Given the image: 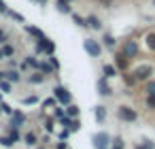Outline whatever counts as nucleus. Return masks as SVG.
<instances>
[{
    "instance_id": "nucleus-35",
    "label": "nucleus",
    "mask_w": 155,
    "mask_h": 149,
    "mask_svg": "<svg viewBox=\"0 0 155 149\" xmlns=\"http://www.w3.org/2000/svg\"><path fill=\"white\" fill-rule=\"evenodd\" d=\"M147 107H149L151 111H155V96H151V94H147Z\"/></svg>"
},
{
    "instance_id": "nucleus-14",
    "label": "nucleus",
    "mask_w": 155,
    "mask_h": 149,
    "mask_svg": "<svg viewBox=\"0 0 155 149\" xmlns=\"http://www.w3.org/2000/svg\"><path fill=\"white\" fill-rule=\"evenodd\" d=\"M36 70H41V73H45V75H51V73H53V66L47 64V62H38V68H36Z\"/></svg>"
},
{
    "instance_id": "nucleus-8",
    "label": "nucleus",
    "mask_w": 155,
    "mask_h": 149,
    "mask_svg": "<svg viewBox=\"0 0 155 149\" xmlns=\"http://www.w3.org/2000/svg\"><path fill=\"white\" fill-rule=\"evenodd\" d=\"M127 62H130V60H127V58L119 51V53L115 56V64H113V66H115L117 70H127Z\"/></svg>"
},
{
    "instance_id": "nucleus-47",
    "label": "nucleus",
    "mask_w": 155,
    "mask_h": 149,
    "mask_svg": "<svg viewBox=\"0 0 155 149\" xmlns=\"http://www.w3.org/2000/svg\"><path fill=\"white\" fill-rule=\"evenodd\" d=\"M2 79H5V73H2V70H0V81H2Z\"/></svg>"
},
{
    "instance_id": "nucleus-19",
    "label": "nucleus",
    "mask_w": 155,
    "mask_h": 149,
    "mask_svg": "<svg viewBox=\"0 0 155 149\" xmlns=\"http://www.w3.org/2000/svg\"><path fill=\"white\" fill-rule=\"evenodd\" d=\"M7 136H9L13 143H17V141L21 138V136H19V132H17V128H13V126H9V134H7Z\"/></svg>"
},
{
    "instance_id": "nucleus-41",
    "label": "nucleus",
    "mask_w": 155,
    "mask_h": 149,
    "mask_svg": "<svg viewBox=\"0 0 155 149\" xmlns=\"http://www.w3.org/2000/svg\"><path fill=\"white\" fill-rule=\"evenodd\" d=\"M49 62H51V66H53V68H55V70H58V68H60V62H58V60H55V58H49Z\"/></svg>"
},
{
    "instance_id": "nucleus-39",
    "label": "nucleus",
    "mask_w": 155,
    "mask_h": 149,
    "mask_svg": "<svg viewBox=\"0 0 155 149\" xmlns=\"http://www.w3.org/2000/svg\"><path fill=\"white\" fill-rule=\"evenodd\" d=\"M9 15H11L13 19H17V22H21V24H24V17H21L19 13H13V11H9Z\"/></svg>"
},
{
    "instance_id": "nucleus-5",
    "label": "nucleus",
    "mask_w": 155,
    "mask_h": 149,
    "mask_svg": "<svg viewBox=\"0 0 155 149\" xmlns=\"http://www.w3.org/2000/svg\"><path fill=\"white\" fill-rule=\"evenodd\" d=\"M117 117L123 119V121H136V119H138V113H136L132 107H123V104H121V107L117 109Z\"/></svg>"
},
{
    "instance_id": "nucleus-21",
    "label": "nucleus",
    "mask_w": 155,
    "mask_h": 149,
    "mask_svg": "<svg viewBox=\"0 0 155 149\" xmlns=\"http://www.w3.org/2000/svg\"><path fill=\"white\" fill-rule=\"evenodd\" d=\"M26 32H30V34H32V36H36V39L45 36V34H43V30H38V28H34V26H26Z\"/></svg>"
},
{
    "instance_id": "nucleus-51",
    "label": "nucleus",
    "mask_w": 155,
    "mask_h": 149,
    "mask_svg": "<svg viewBox=\"0 0 155 149\" xmlns=\"http://www.w3.org/2000/svg\"><path fill=\"white\" fill-rule=\"evenodd\" d=\"M0 113H2V111H0Z\"/></svg>"
},
{
    "instance_id": "nucleus-44",
    "label": "nucleus",
    "mask_w": 155,
    "mask_h": 149,
    "mask_svg": "<svg viewBox=\"0 0 155 149\" xmlns=\"http://www.w3.org/2000/svg\"><path fill=\"white\" fill-rule=\"evenodd\" d=\"M0 11H2V13H7V11H9V9H7V5L2 2V0H0Z\"/></svg>"
},
{
    "instance_id": "nucleus-20",
    "label": "nucleus",
    "mask_w": 155,
    "mask_h": 149,
    "mask_svg": "<svg viewBox=\"0 0 155 149\" xmlns=\"http://www.w3.org/2000/svg\"><path fill=\"white\" fill-rule=\"evenodd\" d=\"M58 11H60V13H72L66 0H58Z\"/></svg>"
},
{
    "instance_id": "nucleus-38",
    "label": "nucleus",
    "mask_w": 155,
    "mask_h": 149,
    "mask_svg": "<svg viewBox=\"0 0 155 149\" xmlns=\"http://www.w3.org/2000/svg\"><path fill=\"white\" fill-rule=\"evenodd\" d=\"M55 149H68V143L66 141H58L55 143Z\"/></svg>"
},
{
    "instance_id": "nucleus-43",
    "label": "nucleus",
    "mask_w": 155,
    "mask_h": 149,
    "mask_svg": "<svg viewBox=\"0 0 155 149\" xmlns=\"http://www.w3.org/2000/svg\"><path fill=\"white\" fill-rule=\"evenodd\" d=\"M45 130H47V132H53V121H47V124H45Z\"/></svg>"
},
{
    "instance_id": "nucleus-10",
    "label": "nucleus",
    "mask_w": 155,
    "mask_h": 149,
    "mask_svg": "<svg viewBox=\"0 0 155 149\" xmlns=\"http://www.w3.org/2000/svg\"><path fill=\"white\" fill-rule=\"evenodd\" d=\"M94 113H96V121H98V124H104V121H106V107L98 104V107L94 109Z\"/></svg>"
},
{
    "instance_id": "nucleus-9",
    "label": "nucleus",
    "mask_w": 155,
    "mask_h": 149,
    "mask_svg": "<svg viewBox=\"0 0 155 149\" xmlns=\"http://www.w3.org/2000/svg\"><path fill=\"white\" fill-rule=\"evenodd\" d=\"M24 121H26V115H24L21 111H13V115H11V124H9V126L19 128V124H24Z\"/></svg>"
},
{
    "instance_id": "nucleus-32",
    "label": "nucleus",
    "mask_w": 155,
    "mask_h": 149,
    "mask_svg": "<svg viewBox=\"0 0 155 149\" xmlns=\"http://www.w3.org/2000/svg\"><path fill=\"white\" fill-rule=\"evenodd\" d=\"M0 145H5V147H9V149H11V147H13L15 143H13V141H11L9 136H0Z\"/></svg>"
},
{
    "instance_id": "nucleus-3",
    "label": "nucleus",
    "mask_w": 155,
    "mask_h": 149,
    "mask_svg": "<svg viewBox=\"0 0 155 149\" xmlns=\"http://www.w3.org/2000/svg\"><path fill=\"white\" fill-rule=\"evenodd\" d=\"M53 98H55L58 102H62V104H70V100H72L70 92H68L64 85H55V87H53Z\"/></svg>"
},
{
    "instance_id": "nucleus-46",
    "label": "nucleus",
    "mask_w": 155,
    "mask_h": 149,
    "mask_svg": "<svg viewBox=\"0 0 155 149\" xmlns=\"http://www.w3.org/2000/svg\"><path fill=\"white\" fill-rule=\"evenodd\" d=\"M34 2H41V5H45V2H47V0H34Z\"/></svg>"
},
{
    "instance_id": "nucleus-24",
    "label": "nucleus",
    "mask_w": 155,
    "mask_h": 149,
    "mask_svg": "<svg viewBox=\"0 0 155 149\" xmlns=\"http://www.w3.org/2000/svg\"><path fill=\"white\" fill-rule=\"evenodd\" d=\"M53 51H55V43H53L51 39H47V45H45V53H47V56H53Z\"/></svg>"
},
{
    "instance_id": "nucleus-2",
    "label": "nucleus",
    "mask_w": 155,
    "mask_h": 149,
    "mask_svg": "<svg viewBox=\"0 0 155 149\" xmlns=\"http://www.w3.org/2000/svg\"><path fill=\"white\" fill-rule=\"evenodd\" d=\"M91 145H94L96 149H108V147H110V136H108L106 132H96V134L91 136Z\"/></svg>"
},
{
    "instance_id": "nucleus-13",
    "label": "nucleus",
    "mask_w": 155,
    "mask_h": 149,
    "mask_svg": "<svg viewBox=\"0 0 155 149\" xmlns=\"http://www.w3.org/2000/svg\"><path fill=\"white\" fill-rule=\"evenodd\" d=\"M5 79H7V81H11V83H17L21 77H19V73H17V70H9V73H5Z\"/></svg>"
},
{
    "instance_id": "nucleus-31",
    "label": "nucleus",
    "mask_w": 155,
    "mask_h": 149,
    "mask_svg": "<svg viewBox=\"0 0 155 149\" xmlns=\"http://www.w3.org/2000/svg\"><path fill=\"white\" fill-rule=\"evenodd\" d=\"M26 64L32 66V68H38V60H36L34 56H28V58H26Z\"/></svg>"
},
{
    "instance_id": "nucleus-37",
    "label": "nucleus",
    "mask_w": 155,
    "mask_h": 149,
    "mask_svg": "<svg viewBox=\"0 0 155 149\" xmlns=\"http://www.w3.org/2000/svg\"><path fill=\"white\" fill-rule=\"evenodd\" d=\"M123 79H125V83H127V85H130V87H132V85H134V83H136V79H134V77H132V73H130V75H123Z\"/></svg>"
},
{
    "instance_id": "nucleus-48",
    "label": "nucleus",
    "mask_w": 155,
    "mask_h": 149,
    "mask_svg": "<svg viewBox=\"0 0 155 149\" xmlns=\"http://www.w3.org/2000/svg\"><path fill=\"white\" fill-rule=\"evenodd\" d=\"M0 60H2V51H0Z\"/></svg>"
},
{
    "instance_id": "nucleus-6",
    "label": "nucleus",
    "mask_w": 155,
    "mask_h": 149,
    "mask_svg": "<svg viewBox=\"0 0 155 149\" xmlns=\"http://www.w3.org/2000/svg\"><path fill=\"white\" fill-rule=\"evenodd\" d=\"M83 47H85V51H87L91 58H100V53H102V47H100L98 41H94V39H85Z\"/></svg>"
},
{
    "instance_id": "nucleus-25",
    "label": "nucleus",
    "mask_w": 155,
    "mask_h": 149,
    "mask_svg": "<svg viewBox=\"0 0 155 149\" xmlns=\"http://www.w3.org/2000/svg\"><path fill=\"white\" fill-rule=\"evenodd\" d=\"M144 92H147V94H151V96H155V79H149V81H147Z\"/></svg>"
},
{
    "instance_id": "nucleus-12",
    "label": "nucleus",
    "mask_w": 155,
    "mask_h": 149,
    "mask_svg": "<svg viewBox=\"0 0 155 149\" xmlns=\"http://www.w3.org/2000/svg\"><path fill=\"white\" fill-rule=\"evenodd\" d=\"M102 73H104V77H106V79L117 77V68H115L113 64H104V66H102Z\"/></svg>"
},
{
    "instance_id": "nucleus-29",
    "label": "nucleus",
    "mask_w": 155,
    "mask_h": 149,
    "mask_svg": "<svg viewBox=\"0 0 155 149\" xmlns=\"http://www.w3.org/2000/svg\"><path fill=\"white\" fill-rule=\"evenodd\" d=\"M102 41H104V45H106L108 49H113V47H115V39H113L110 34H104V39H102Z\"/></svg>"
},
{
    "instance_id": "nucleus-36",
    "label": "nucleus",
    "mask_w": 155,
    "mask_h": 149,
    "mask_svg": "<svg viewBox=\"0 0 155 149\" xmlns=\"http://www.w3.org/2000/svg\"><path fill=\"white\" fill-rule=\"evenodd\" d=\"M136 149H155V145H153L151 141H144V143H142V145H138Z\"/></svg>"
},
{
    "instance_id": "nucleus-7",
    "label": "nucleus",
    "mask_w": 155,
    "mask_h": 149,
    "mask_svg": "<svg viewBox=\"0 0 155 149\" xmlns=\"http://www.w3.org/2000/svg\"><path fill=\"white\" fill-rule=\"evenodd\" d=\"M96 87H98V94H100V96H110V94H113V87H110V83H108V79H106V77L98 79Z\"/></svg>"
},
{
    "instance_id": "nucleus-27",
    "label": "nucleus",
    "mask_w": 155,
    "mask_h": 149,
    "mask_svg": "<svg viewBox=\"0 0 155 149\" xmlns=\"http://www.w3.org/2000/svg\"><path fill=\"white\" fill-rule=\"evenodd\" d=\"M70 15H72V19H74V24H77L79 28H85V26H87V24H85V19H83L81 15H77V13H70Z\"/></svg>"
},
{
    "instance_id": "nucleus-42",
    "label": "nucleus",
    "mask_w": 155,
    "mask_h": 149,
    "mask_svg": "<svg viewBox=\"0 0 155 149\" xmlns=\"http://www.w3.org/2000/svg\"><path fill=\"white\" fill-rule=\"evenodd\" d=\"M53 104H55V98H49V100L43 102V107H53Z\"/></svg>"
},
{
    "instance_id": "nucleus-40",
    "label": "nucleus",
    "mask_w": 155,
    "mask_h": 149,
    "mask_svg": "<svg viewBox=\"0 0 155 149\" xmlns=\"http://www.w3.org/2000/svg\"><path fill=\"white\" fill-rule=\"evenodd\" d=\"M68 134H70V130H62L58 136H60V141H66V138H68Z\"/></svg>"
},
{
    "instance_id": "nucleus-50",
    "label": "nucleus",
    "mask_w": 155,
    "mask_h": 149,
    "mask_svg": "<svg viewBox=\"0 0 155 149\" xmlns=\"http://www.w3.org/2000/svg\"><path fill=\"white\" fill-rule=\"evenodd\" d=\"M0 96H2V92H0Z\"/></svg>"
},
{
    "instance_id": "nucleus-26",
    "label": "nucleus",
    "mask_w": 155,
    "mask_h": 149,
    "mask_svg": "<svg viewBox=\"0 0 155 149\" xmlns=\"http://www.w3.org/2000/svg\"><path fill=\"white\" fill-rule=\"evenodd\" d=\"M0 51H2V58H11L15 49H13L11 45H7V43H5V47H2V49H0Z\"/></svg>"
},
{
    "instance_id": "nucleus-33",
    "label": "nucleus",
    "mask_w": 155,
    "mask_h": 149,
    "mask_svg": "<svg viewBox=\"0 0 155 149\" xmlns=\"http://www.w3.org/2000/svg\"><path fill=\"white\" fill-rule=\"evenodd\" d=\"M21 102H24V104H36V102H38V96H26Z\"/></svg>"
},
{
    "instance_id": "nucleus-30",
    "label": "nucleus",
    "mask_w": 155,
    "mask_h": 149,
    "mask_svg": "<svg viewBox=\"0 0 155 149\" xmlns=\"http://www.w3.org/2000/svg\"><path fill=\"white\" fill-rule=\"evenodd\" d=\"M0 111L7 113V115H13V107H11V104H7V102H0Z\"/></svg>"
},
{
    "instance_id": "nucleus-23",
    "label": "nucleus",
    "mask_w": 155,
    "mask_h": 149,
    "mask_svg": "<svg viewBox=\"0 0 155 149\" xmlns=\"http://www.w3.org/2000/svg\"><path fill=\"white\" fill-rule=\"evenodd\" d=\"M108 149H123V138H110V147Z\"/></svg>"
},
{
    "instance_id": "nucleus-15",
    "label": "nucleus",
    "mask_w": 155,
    "mask_h": 149,
    "mask_svg": "<svg viewBox=\"0 0 155 149\" xmlns=\"http://www.w3.org/2000/svg\"><path fill=\"white\" fill-rule=\"evenodd\" d=\"M45 77H47L45 73H41V70H36V73H34V75L30 77V83H43V81H45Z\"/></svg>"
},
{
    "instance_id": "nucleus-18",
    "label": "nucleus",
    "mask_w": 155,
    "mask_h": 149,
    "mask_svg": "<svg viewBox=\"0 0 155 149\" xmlns=\"http://www.w3.org/2000/svg\"><path fill=\"white\" fill-rule=\"evenodd\" d=\"M11 90H13V83H11V81H7V79H2V81H0V92L11 94Z\"/></svg>"
},
{
    "instance_id": "nucleus-28",
    "label": "nucleus",
    "mask_w": 155,
    "mask_h": 149,
    "mask_svg": "<svg viewBox=\"0 0 155 149\" xmlns=\"http://www.w3.org/2000/svg\"><path fill=\"white\" fill-rule=\"evenodd\" d=\"M68 130H70V132H79V130H81V121H79L77 117H74V119L70 121V126H68Z\"/></svg>"
},
{
    "instance_id": "nucleus-49",
    "label": "nucleus",
    "mask_w": 155,
    "mask_h": 149,
    "mask_svg": "<svg viewBox=\"0 0 155 149\" xmlns=\"http://www.w3.org/2000/svg\"><path fill=\"white\" fill-rule=\"evenodd\" d=\"M38 149H45V147H38Z\"/></svg>"
},
{
    "instance_id": "nucleus-16",
    "label": "nucleus",
    "mask_w": 155,
    "mask_h": 149,
    "mask_svg": "<svg viewBox=\"0 0 155 149\" xmlns=\"http://www.w3.org/2000/svg\"><path fill=\"white\" fill-rule=\"evenodd\" d=\"M66 115H68L70 119H72V117H79V107H77V104H68V107H66Z\"/></svg>"
},
{
    "instance_id": "nucleus-22",
    "label": "nucleus",
    "mask_w": 155,
    "mask_h": 149,
    "mask_svg": "<svg viewBox=\"0 0 155 149\" xmlns=\"http://www.w3.org/2000/svg\"><path fill=\"white\" fill-rule=\"evenodd\" d=\"M147 47H149L151 51H155V32H149V34H147Z\"/></svg>"
},
{
    "instance_id": "nucleus-34",
    "label": "nucleus",
    "mask_w": 155,
    "mask_h": 149,
    "mask_svg": "<svg viewBox=\"0 0 155 149\" xmlns=\"http://www.w3.org/2000/svg\"><path fill=\"white\" fill-rule=\"evenodd\" d=\"M64 115H66V113H64V109H62V107H55V111H53V117H55V121H58V119H62Z\"/></svg>"
},
{
    "instance_id": "nucleus-45",
    "label": "nucleus",
    "mask_w": 155,
    "mask_h": 149,
    "mask_svg": "<svg viewBox=\"0 0 155 149\" xmlns=\"http://www.w3.org/2000/svg\"><path fill=\"white\" fill-rule=\"evenodd\" d=\"M0 43H7V34H5L2 30H0Z\"/></svg>"
},
{
    "instance_id": "nucleus-1",
    "label": "nucleus",
    "mask_w": 155,
    "mask_h": 149,
    "mask_svg": "<svg viewBox=\"0 0 155 149\" xmlns=\"http://www.w3.org/2000/svg\"><path fill=\"white\" fill-rule=\"evenodd\" d=\"M151 75H153V66H151V64H140V66H136V68L132 70V77L136 79V83H138V81H149Z\"/></svg>"
},
{
    "instance_id": "nucleus-52",
    "label": "nucleus",
    "mask_w": 155,
    "mask_h": 149,
    "mask_svg": "<svg viewBox=\"0 0 155 149\" xmlns=\"http://www.w3.org/2000/svg\"><path fill=\"white\" fill-rule=\"evenodd\" d=\"M153 2H155V0H153Z\"/></svg>"
},
{
    "instance_id": "nucleus-4",
    "label": "nucleus",
    "mask_w": 155,
    "mask_h": 149,
    "mask_svg": "<svg viewBox=\"0 0 155 149\" xmlns=\"http://www.w3.org/2000/svg\"><path fill=\"white\" fill-rule=\"evenodd\" d=\"M121 53L127 58V60H132V58H136L138 56V43L136 41H123V47H121Z\"/></svg>"
},
{
    "instance_id": "nucleus-17",
    "label": "nucleus",
    "mask_w": 155,
    "mask_h": 149,
    "mask_svg": "<svg viewBox=\"0 0 155 149\" xmlns=\"http://www.w3.org/2000/svg\"><path fill=\"white\" fill-rule=\"evenodd\" d=\"M24 141H26V145H30V147H34V145L38 143V138H36V134H34V132H28V134L24 136Z\"/></svg>"
},
{
    "instance_id": "nucleus-11",
    "label": "nucleus",
    "mask_w": 155,
    "mask_h": 149,
    "mask_svg": "<svg viewBox=\"0 0 155 149\" xmlns=\"http://www.w3.org/2000/svg\"><path fill=\"white\" fill-rule=\"evenodd\" d=\"M85 24H87L89 28H94V30H100V28H102V22H100V19H98L96 15H87Z\"/></svg>"
}]
</instances>
